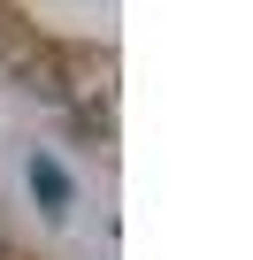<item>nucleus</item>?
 I'll return each mask as SVG.
<instances>
[{
  "label": "nucleus",
  "instance_id": "1",
  "mask_svg": "<svg viewBox=\"0 0 253 260\" xmlns=\"http://www.w3.org/2000/svg\"><path fill=\"white\" fill-rule=\"evenodd\" d=\"M31 61H39V39H31V23L8 8V0H0V69L16 77V69H31Z\"/></svg>",
  "mask_w": 253,
  "mask_h": 260
},
{
  "label": "nucleus",
  "instance_id": "2",
  "mask_svg": "<svg viewBox=\"0 0 253 260\" xmlns=\"http://www.w3.org/2000/svg\"><path fill=\"white\" fill-rule=\"evenodd\" d=\"M31 184H39L46 214H62V207H69V184H62V169H54V161H31Z\"/></svg>",
  "mask_w": 253,
  "mask_h": 260
}]
</instances>
